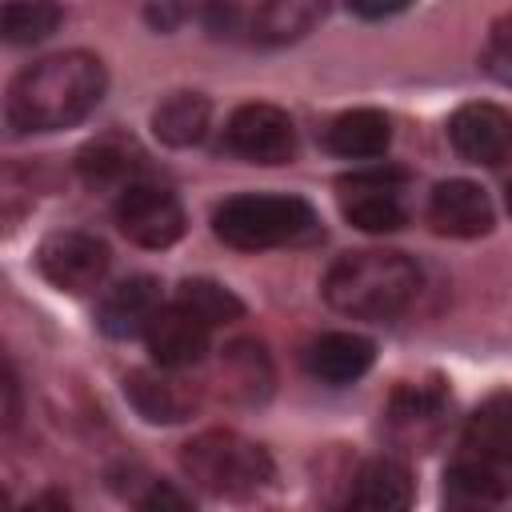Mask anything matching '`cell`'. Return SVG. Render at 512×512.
<instances>
[{"label":"cell","mask_w":512,"mask_h":512,"mask_svg":"<svg viewBox=\"0 0 512 512\" xmlns=\"http://www.w3.org/2000/svg\"><path fill=\"white\" fill-rule=\"evenodd\" d=\"M36 268L56 292L84 296V292L104 288L108 268H112V252L96 232L64 228V232L44 236V244L36 248Z\"/></svg>","instance_id":"obj_7"},{"label":"cell","mask_w":512,"mask_h":512,"mask_svg":"<svg viewBox=\"0 0 512 512\" xmlns=\"http://www.w3.org/2000/svg\"><path fill=\"white\" fill-rule=\"evenodd\" d=\"M460 456L492 464L512 476V392H492L460 432Z\"/></svg>","instance_id":"obj_16"},{"label":"cell","mask_w":512,"mask_h":512,"mask_svg":"<svg viewBox=\"0 0 512 512\" xmlns=\"http://www.w3.org/2000/svg\"><path fill=\"white\" fill-rule=\"evenodd\" d=\"M504 200H508V212H512V184H508V192H504Z\"/></svg>","instance_id":"obj_29"},{"label":"cell","mask_w":512,"mask_h":512,"mask_svg":"<svg viewBox=\"0 0 512 512\" xmlns=\"http://www.w3.org/2000/svg\"><path fill=\"white\" fill-rule=\"evenodd\" d=\"M224 148L248 164H288L300 148V136L284 108L252 100L232 108L224 120Z\"/></svg>","instance_id":"obj_9"},{"label":"cell","mask_w":512,"mask_h":512,"mask_svg":"<svg viewBox=\"0 0 512 512\" xmlns=\"http://www.w3.org/2000/svg\"><path fill=\"white\" fill-rule=\"evenodd\" d=\"M320 296L352 320H396L420 296V268L396 248L340 252L320 280Z\"/></svg>","instance_id":"obj_2"},{"label":"cell","mask_w":512,"mask_h":512,"mask_svg":"<svg viewBox=\"0 0 512 512\" xmlns=\"http://www.w3.org/2000/svg\"><path fill=\"white\" fill-rule=\"evenodd\" d=\"M416 0H348V8L360 16V20H392L400 12H408Z\"/></svg>","instance_id":"obj_27"},{"label":"cell","mask_w":512,"mask_h":512,"mask_svg":"<svg viewBox=\"0 0 512 512\" xmlns=\"http://www.w3.org/2000/svg\"><path fill=\"white\" fill-rule=\"evenodd\" d=\"M212 232L236 252H268L316 240L320 216L308 200L288 192H240L216 204Z\"/></svg>","instance_id":"obj_3"},{"label":"cell","mask_w":512,"mask_h":512,"mask_svg":"<svg viewBox=\"0 0 512 512\" xmlns=\"http://www.w3.org/2000/svg\"><path fill=\"white\" fill-rule=\"evenodd\" d=\"M376 360V344L360 332H348V328H332V332H320L304 344V372L320 384H352L360 380Z\"/></svg>","instance_id":"obj_15"},{"label":"cell","mask_w":512,"mask_h":512,"mask_svg":"<svg viewBox=\"0 0 512 512\" xmlns=\"http://www.w3.org/2000/svg\"><path fill=\"white\" fill-rule=\"evenodd\" d=\"M508 492H512V476L472 456H456L452 468L444 472V500L452 508H488L508 500Z\"/></svg>","instance_id":"obj_22"},{"label":"cell","mask_w":512,"mask_h":512,"mask_svg":"<svg viewBox=\"0 0 512 512\" xmlns=\"http://www.w3.org/2000/svg\"><path fill=\"white\" fill-rule=\"evenodd\" d=\"M124 396L152 424H180L200 404L196 384H188L176 368H160V364L156 368H144V372H132L124 380Z\"/></svg>","instance_id":"obj_14"},{"label":"cell","mask_w":512,"mask_h":512,"mask_svg":"<svg viewBox=\"0 0 512 512\" xmlns=\"http://www.w3.org/2000/svg\"><path fill=\"white\" fill-rule=\"evenodd\" d=\"M448 384L428 376V380H404L392 388L384 404V436L396 452H428L444 424H448Z\"/></svg>","instance_id":"obj_6"},{"label":"cell","mask_w":512,"mask_h":512,"mask_svg":"<svg viewBox=\"0 0 512 512\" xmlns=\"http://www.w3.org/2000/svg\"><path fill=\"white\" fill-rule=\"evenodd\" d=\"M328 8L332 0H260L252 8L248 32L268 48H284L312 36L328 20Z\"/></svg>","instance_id":"obj_19"},{"label":"cell","mask_w":512,"mask_h":512,"mask_svg":"<svg viewBox=\"0 0 512 512\" xmlns=\"http://www.w3.org/2000/svg\"><path fill=\"white\" fill-rule=\"evenodd\" d=\"M480 68H484L496 84L512 88V12L500 16V20L488 28L484 48H480Z\"/></svg>","instance_id":"obj_26"},{"label":"cell","mask_w":512,"mask_h":512,"mask_svg":"<svg viewBox=\"0 0 512 512\" xmlns=\"http://www.w3.org/2000/svg\"><path fill=\"white\" fill-rule=\"evenodd\" d=\"M352 508H372V512H396L412 504V472L400 456H376L364 460L360 472L352 476L348 488Z\"/></svg>","instance_id":"obj_20"},{"label":"cell","mask_w":512,"mask_h":512,"mask_svg":"<svg viewBox=\"0 0 512 512\" xmlns=\"http://www.w3.org/2000/svg\"><path fill=\"white\" fill-rule=\"evenodd\" d=\"M212 128V104L200 92H172L152 108V132L168 148H192Z\"/></svg>","instance_id":"obj_21"},{"label":"cell","mask_w":512,"mask_h":512,"mask_svg":"<svg viewBox=\"0 0 512 512\" xmlns=\"http://www.w3.org/2000/svg\"><path fill=\"white\" fill-rule=\"evenodd\" d=\"M448 144L468 164H500L512 152V116L500 104L472 100L448 116Z\"/></svg>","instance_id":"obj_10"},{"label":"cell","mask_w":512,"mask_h":512,"mask_svg":"<svg viewBox=\"0 0 512 512\" xmlns=\"http://www.w3.org/2000/svg\"><path fill=\"white\" fill-rule=\"evenodd\" d=\"M60 20H64V8L56 0H8L0 16V32L8 44L28 48V44L48 40L60 28Z\"/></svg>","instance_id":"obj_24"},{"label":"cell","mask_w":512,"mask_h":512,"mask_svg":"<svg viewBox=\"0 0 512 512\" xmlns=\"http://www.w3.org/2000/svg\"><path fill=\"white\" fill-rule=\"evenodd\" d=\"M112 212H116V228L136 248H152V252L172 248L188 228L180 196L152 180H132L128 188H120Z\"/></svg>","instance_id":"obj_8"},{"label":"cell","mask_w":512,"mask_h":512,"mask_svg":"<svg viewBox=\"0 0 512 512\" xmlns=\"http://www.w3.org/2000/svg\"><path fill=\"white\" fill-rule=\"evenodd\" d=\"M180 468L200 492L216 500H248L276 476L268 448L232 428H208L192 436L180 452Z\"/></svg>","instance_id":"obj_4"},{"label":"cell","mask_w":512,"mask_h":512,"mask_svg":"<svg viewBox=\"0 0 512 512\" xmlns=\"http://www.w3.org/2000/svg\"><path fill=\"white\" fill-rule=\"evenodd\" d=\"M76 168L84 176V184L92 188H128L132 180H144V152L132 136L124 132H104L96 140H88L76 156Z\"/></svg>","instance_id":"obj_17"},{"label":"cell","mask_w":512,"mask_h":512,"mask_svg":"<svg viewBox=\"0 0 512 512\" xmlns=\"http://www.w3.org/2000/svg\"><path fill=\"white\" fill-rule=\"evenodd\" d=\"M148 20H152L160 32L176 28V20H180V8H176V0H152V4H148Z\"/></svg>","instance_id":"obj_28"},{"label":"cell","mask_w":512,"mask_h":512,"mask_svg":"<svg viewBox=\"0 0 512 512\" xmlns=\"http://www.w3.org/2000/svg\"><path fill=\"white\" fill-rule=\"evenodd\" d=\"M104 92H108L104 60L84 48H68L16 72V80L8 84L4 116H8V128L20 136L60 132L88 120L104 100Z\"/></svg>","instance_id":"obj_1"},{"label":"cell","mask_w":512,"mask_h":512,"mask_svg":"<svg viewBox=\"0 0 512 512\" xmlns=\"http://www.w3.org/2000/svg\"><path fill=\"white\" fill-rule=\"evenodd\" d=\"M432 232L440 236H452V240H476V236H488L492 224H496V212H492V200L480 184L472 180H440L432 192H428V208H424Z\"/></svg>","instance_id":"obj_13"},{"label":"cell","mask_w":512,"mask_h":512,"mask_svg":"<svg viewBox=\"0 0 512 512\" xmlns=\"http://www.w3.org/2000/svg\"><path fill=\"white\" fill-rule=\"evenodd\" d=\"M212 332H216L212 324H204L200 316H192L184 304L168 300L160 308V316L152 320V328L144 332V344H148L152 364L188 372L192 364H200L212 352Z\"/></svg>","instance_id":"obj_12"},{"label":"cell","mask_w":512,"mask_h":512,"mask_svg":"<svg viewBox=\"0 0 512 512\" xmlns=\"http://www.w3.org/2000/svg\"><path fill=\"white\" fill-rule=\"evenodd\" d=\"M164 292L156 276H128L100 292L96 300V328L112 340H136L152 328V320L164 308Z\"/></svg>","instance_id":"obj_11"},{"label":"cell","mask_w":512,"mask_h":512,"mask_svg":"<svg viewBox=\"0 0 512 512\" xmlns=\"http://www.w3.org/2000/svg\"><path fill=\"white\" fill-rule=\"evenodd\" d=\"M340 212L352 228L384 236L408 224V176L400 168H356L336 180Z\"/></svg>","instance_id":"obj_5"},{"label":"cell","mask_w":512,"mask_h":512,"mask_svg":"<svg viewBox=\"0 0 512 512\" xmlns=\"http://www.w3.org/2000/svg\"><path fill=\"white\" fill-rule=\"evenodd\" d=\"M224 388L228 396L244 400V404H256L268 396L272 388V364H268V352L252 340H236L228 352H224Z\"/></svg>","instance_id":"obj_23"},{"label":"cell","mask_w":512,"mask_h":512,"mask_svg":"<svg viewBox=\"0 0 512 512\" xmlns=\"http://www.w3.org/2000/svg\"><path fill=\"white\" fill-rule=\"evenodd\" d=\"M172 300H176V304H184L192 316H200V320H204V324H212V328L236 324V320L244 316L240 296H236L232 288H224V284L208 280V276L184 280V284L176 288V296H172Z\"/></svg>","instance_id":"obj_25"},{"label":"cell","mask_w":512,"mask_h":512,"mask_svg":"<svg viewBox=\"0 0 512 512\" xmlns=\"http://www.w3.org/2000/svg\"><path fill=\"white\" fill-rule=\"evenodd\" d=\"M324 148L340 160H380L392 148V120L380 108H348L328 120Z\"/></svg>","instance_id":"obj_18"}]
</instances>
